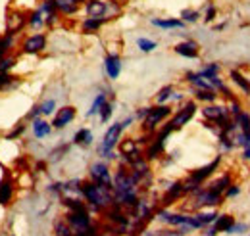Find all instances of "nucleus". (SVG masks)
I'll return each instance as SVG.
<instances>
[{"mask_svg":"<svg viewBox=\"0 0 250 236\" xmlns=\"http://www.w3.org/2000/svg\"><path fill=\"white\" fill-rule=\"evenodd\" d=\"M81 198L94 211L108 209V207L114 204L112 186H104V184H98V182H93V180L81 182Z\"/></svg>","mask_w":250,"mask_h":236,"instance_id":"f257e3e1","label":"nucleus"},{"mask_svg":"<svg viewBox=\"0 0 250 236\" xmlns=\"http://www.w3.org/2000/svg\"><path fill=\"white\" fill-rule=\"evenodd\" d=\"M124 131H125L124 121H118V123H114V125L108 127V131L104 133V137H102V140L98 144V156L100 157H104L108 161H112V159L118 157L116 156V146L120 144Z\"/></svg>","mask_w":250,"mask_h":236,"instance_id":"f03ea898","label":"nucleus"},{"mask_svg":"<svg viewBox=\"0 0 250 236\" xmlns=\"http://www.w3.org/2000/svg\"><path fill=\"white\" fill-rule=\"evenodd\" d=\"M219 163H221V156H218L212 163H208V165H204V167H200V169L190 171V175L183 180L185 194H192V192H196L198 188H202V184L216 173V169L219 167Z\"/></svg>","mask_w":250,"mask_h":236,"instance_id":"7ed1b4c3","label":"nucleus"},{"mask_svg":"<svg viewBox=\"0 0 250 236\" xmlns=\"http://www.w3.org/2000/svg\"><path fill=\"white\" fill-rule=\"evenodd\" d=\"M171 112H173V110H171L167 104H156V106H150L148 116L141 121V123H143V131H145V133H154L158 127H160L166 119L171 116Z\"/></svg>","mask_w":250,"mask_h":236,"instance_id":"20e7f679","label":"nucleus"},{"mask_svg":"<svg viewBox=\"0 0 250 236\" xmlns=\"http://www.w3.org/2000/svg\"><path fill=\"white\" fill-rule=\"evenodd\" d=\"M202 116H204L206 121H212L214 125H218L219 131L233 119L229 110H227V106H219V104H206L202 108Z\"/></svg>","mask_w":250,"mask_h":236,"instance_id":"39448f33","label":"nucleus"},{"mask_svg":"<svg viewBox=\"0 0 250 236\" xmlns=\"http://www.w3.org/2000/svg\"><path fill=\"white\" fill-rule=\"evenodd\" d=\"M196 110H198L196 100H188V102H185V104L175 112V116L171 118V121H169V125L173 127V131H179L181 127H185L188 121L194 118Z\"/></svg>","mask_w":250,"mask_h":236,"instance_id":"423d86ee","label":"nucleus"},{"mask_svg":"<svg viewBox=\"0 0 250 236\" xmlns=\"http://www.w3.org/2000/svg\"><path fill=\"white\" fill-rule=\"evenodd\" d=\"M65 221L69 223V227H71L75 233L93 227V219H91V213H89L87 207H85V209H77V211H67Z\"/></svg>","mask_w":250,"mask_h":236,"instance_id":"0eeeda50","label":"nucleus"},{"mask_svg":"<svg viewBox=\"0 0 250 236\" xmlns=\"http://www.w3.org/2000/svg\"><path fill=\"white\" fill-rule=\"evenodd\" d=\"M46 44H48L46 35L39 31V33H33L29 37H25V40L21 42V52L23 54H41V52H44Z\"/></svg>","mask_w":250,"mask_h":236,"instance_id":"6e6552de","label":"nucleus"},{"mask_svg":"<svg viewBox=\"0 0 250 236\" xmlns=\"http://www.w3.org/2000/svg\"><path fill=\"white\" fill-rule=\"evenodd\" d=\"M89 177L93 182L98 184H104V186H112V171H110V165L106 161H94L89 167Z\"/></svg>","mask_w":250,"mask_h":236,"instance_id":"1a4fd4ad","label":"nucleus"},{"mask_svg":"<svg viewBox=\"0 0 250 236\" xmlns=\"http://www.w3.org/2000/svg\"><path fill=\"white\" fill-rule=\"evenodd\" d=\"M27 25V14L21 10H12L6 16V35H20Z\"/></svg>","mask_w":250,"mask_h":236,"instance_id":"9d476101","label":"nucleus"},{"mask_svg":"<svg viewBox=\"0 0 250 236\" xmlns=\"http://www.w3.org/2000/svg\"><path fill=\"white\" fill-rule=\"evenodd\" d=\"M77 116V110L73 108V106H62L60 110H56V114H54V118H52V129H58V131H62L65 129L73 119Z\"/></svg>","mask_w":250,"mask_h":236,"instance_id":"9b49d317","label":"nucleus"},{"mask_svg":"<svg viewBox=\"0 0 250 236\" xmlns=\"http://www.w3.org/2000/svg\"><path fill=\"white\" fill-rule=\"evenodd\" d=\"M108 6L110 0H85L83 10L87 18H106L108 20Z\"/></svg>","mask_w":250,"mask_h":236,"instance_id":"f8f14e48","label":"nucleus"},{"mask_svg":"<svg viewBox=\"0 0 250 236\" xmlns=\"http://www.w3.org/2000/svg\"><path fill=\"white\" fill-rule=\"evenodd\" d=\"M104 71L110 81H116L122 75V58L118 52H108L104 58Z\"/></svg>","mask_w":250,"mask_h":236,"instance_id":"ddd939ff","label":"nucleus"},{"mask_svg":"<svg viewBox=\"0 0 250 236\" xmlns=\"http://www.w3.org/2000/svg\"><path fill=\"white\" fill-rule=\"evenodd\" d=\"M181 196H185V188H183V180H173L169 182V186H166V194L162 198V206L167 207L175 204Z\"/></svg>","mask_w":250,"mask_h":236,"instance_id":"4468645a","label":"nucleus"},{"mask_svg":"<svg viewBox=\"0 0 250 236\" xmlns=\"http://www.w3.org/2000/svg\"><path fill=\"white\" fill-rule=\"evenodd\" d=\"M118 146H120V156H122V159H124V165L129 161V159L141 156V144L137 142V138H125V140H120Z\"/></svg>","mask_w":250,"mask_h":236,"instance_id":"2eb2a0df","label":"nucleus"},{"mask_svg":"<svg viewBox=\"0 0 250 236\" xmlns=\"http://www.w3.org/2000/svg\"><path fill=\"white\" fill-rule=\"evenodd\" d=\"M39 8H41V12L44 14V23H46V27H54V25L60 21V12L56 10L54 0H41Z\"/></svg>","mask_w":250,"mask_h":236,"instance_id":"dca6fc26","label":"nucleus"},{"mask_svg":"<svg viewBox=\"0 0 250 236\" xmlns=\"http://www.w3.org/2000/svg\"><path fill=\"white\" fill-rule=\"evenodd\" d=\"M16 194V184L12 177H2L0 178V206H10Z\"/></svg>","mask_w":250,"mask_h":236,"instance_id":"f3484780","label":"nucleus"},{"mask_svg":"<svg viewBox=\"0 0 250 236\" xmlns=\"http://www.w3.org/2000/svg\"><path fill=\"white\" fill-rule=\"evenodd\" d=\"M175 54H179V56H183V58H188V59H194L198 58V54H200V46H198V42L196 40H183V42H179V44H175Z\"/></svg>","mask_w":250,"mask_h":236,"instance_id":"a211bd4d","label":"nucleus"},{"mask_svg":"<svg viewBox=\"0 0 250 236\" xmlns=\"http://www.w3.org/2000/svg\"><path fill=\"white\" fill-rule=\"evenodd\" d=\"M54 4L60 16H65V18H71L81 10V0H54Z\"/></svg>","mask_w":250,"mask_h":236,"instance_id":"6ab92c4d","label":"nucleus"},{"mask_svg":"<svg viewBox=\"0 0 250 236\" xmlns=\"http://www.w3.org/2000/svg\"><path fill=\"white\" fill-rule=\"evenodd\" d=\"M150 25H154L158 29H183L187 23L179 18H152Z\"/></svg>","mask_w":250,"mask_h":236,"instance_id":"aec40b11","label":"nucleus"},{"mask_svg":"<svg viewBox=\"0 0 250 236\" xmlns=\"http://www.w3.org/2000/svg\"><path fill=\"white\" fill-rule=\"evenodd\" d=\"M108 21L110 20H106V18H85L81 21V31L87 33V35H94V33H98V31L102 29Z\"/></svg>","mask_w":250,"mask_h":236,"instance_id":"412c9836","label":"nucleus"},{"mask_svg":"<svg viewBox=\"0 0 250 236\" xmlns=\"http://www.w3.org/2000/svg\"><path fill=\"white\" fill-rule=\"evenodd\" d=\"M27 27L31 31H35V33H39L42 27H46V23H44V14L41 12L39 6H37L33 12L27 14Z\"/></svg>","mask_w":250,"mask_h":236,"instance_id":"4be33fe9","label":"nucleus"},{"mask_svg":"<svg viewBox=\"0 0 250 236\" xmlns=\"http://www.w3.org/2000/svg\"><path fill=\"white\" fill-rule=\"evenodd\" d=\"M33 135H35V138H46L50 133H52V125L48 123V121H44L42 118H37L33 119Z\"/></svg>","mask_w":250,"mask_h":236,"instance_id":"5701e85b","label":"nucleus"},{"mask_svg":"<svg viewBox=\"0 0 250 236\" xmlns=\"http://www.w3.org/2000/svg\"><path fill=\"white\" fill-rule=\"evenodd\" d=\"M93 140H94L93 131H91V129H87V127L79 129V131L73 135V144H77V146L89 148L91 144H93Z\"/></svg>","mask_w":250,"mask_h":236,"instance_id":"b1692460","label":"nucleus"},{"mask_svg":"<svg viewBox=\"0 0 250 236\" xmlns=\"http://www.w3.org/2000/svg\"><path fill=\"white\" fill-rule=\"evenodd\" d=\"M233 184V180H231V175L229 173H225V175H221V177H218L216 180H212L210 184H208V188L210 190H214V192H218V194H223L229 186Z\"/></svg>","mask_w":250,"mask_h":236,"instance_id":"393cba45","label":"nucleus"},{"mask_svg":"<svg viewBox=\"0 0 250 236\" xmlns=\"http://www.w3.org/2000/svg\"><path fill=\"white\" fill-rule=\"evenodd\" d=\"M108 102V94L106 92H98L96 96H94L93 104H91V108H89V112H87V118H94V116H98L100 114V110H102V106Z\"/></svg>","mask_w":250,"mask_h":236,"instance_id":"a878e982","label":"nucleus"},{"mask_svg":"<svg viewBox=\"0 0 250 236\" xmlns=\"http://www.w3.org/2000/svg\"><path fill=\"white\" fill-rule=\"evenodd\" d=\"M235 223V219H233V215H227V213H221L216 217V221H214V227H216V231L218 233H227L229 229H231V225Z\"/></svg>","mask_w":250,"mask_h":236,"instance_id":"bb28decb","label":"nucleus"},{"mask_svg":"<svg viewBox=\"0 0 250 236\" xmlns=\"http://www.w3.org/2000/svg\"><path fill=\"white\" fill-rule=\"evenodd\" d=\"M188 233H185L183 229H160V231H143L141 236H187Z\"/></svg>","mask_w":250,"mask_h":236,"instance_id":"cd10ccee","label":"nucleus"},{"mask_svg":"<svg viewBox=\"0 0 250 236\" xmlns=\"http://www.w3.org/2000/svg\"><path fill=\"white\" fill-rule=\"evenodd\" d=\"M194 98H196V102H206V104H214V102L218 100V92H216V90L196 89V90H194Z\"/></svg>","mask_w":250,"mask_h":236,"instance_id":"c85d7f7f","label":"nucleus"},{"mask_svg":"<svg viewBox=\"0 0 250 236\" xmlns=\"http://www.w3.org/2000/svg\"><path fill=\"white\" fill-rule=\"evenodd\" d=\"M16 44V37L14 35H0V58L2 56H8V52L14 48Z\"/></svg>","mask_w":250,"mask_h":236,"instance_id":"c756f323","label":"nucleus"},{"mask_svg":"<svg viewBox=\"0 0 250 236\" xmlns=\"http://www.w3.org/2000/svg\"><path fill=\"white\" fill-rule=\"evenodd\" d=\"M194 215H196V219H198V221H200L204 227L214 225V221H216V217H218V213H216L212 207H208V211H200V209H198Z\"/></svg>","mask_w":250,"mask_h":236,"instance_id":"7c9ffc66","label":"nucleus"},{"mask_svg":"<svg viewBox=\"0 0 250 236\" xmlns=\"http://www.w3.org/2000/svg\"><path fill=\"white\" fill-rule=\"evenodd\" d=\"M156 46H158L156 40H152V39H148V37H139V39H137V48H139L141 52H145V54L154 52Z\"/></svg>","mask_w":250,"mask_h":236,"instance_id":"2f4dec72","label":"nucleus"},{"mask_svg":"<svg viewBox=\"0 0 250 236\" xmlns=\"http://www.w3.org/2000/svg\"><path fill=\"white\" fill-rule=\"evenodd\" d=\"M54 235L56 236H75V231L69 227V223L65 219H58L54 223Z\"/></svg>","mask_w":250,"mask_h":236,"instance_id":"473e14b6","label":"nucleus"},{"mask_svg":"<svg viewBox=\"0 0 250 236\" xmlns=\"http://www.w3.org/2000/svg\"><path fill=\"white\" fill-rule=\"evenodd\" d=\"M233 119H235L237 127H239V131H243V133L250 135V114L249 112H241L239 116H235Z\"/></svg>","mask_w":250,"mask_h":236,"instance_id":"72a5a7b5","label":"nucleus"},{"mask_svg":"<svg viewBox=\"0 0 250 236\" xmlns=\"http://www.w3.org/2000/svg\"><path fill=\"white\" fill-rule=\"evenodd\" d=\"M200 18H202V14H200L198 10H194V8H185V10H181V16H179V20H183L185 23H196Z\"/></svg>","mask_w":250,"mask_h":236,"instance_id":"f704fd0d","label":"nucleus"},{"mask_svg":"<svg viewBox=\"0 0 250 236\" xmlns=\"http://www.w3.org/2000/svg\"><path fill=\"white\" fill-rule=\"evenodd\" d=\"M198 75H200V77H204V79L216 77V75H219V63H216V61H212V63L204 65V67H202V69L198 71Z\"/></svg>","mask_w":250,"mask_h":236,"instance_id":"c9c22d12","label":"nucleus"},{"mask_svg":"<svg viewBox=\"0 0 250 236\" xmlns=\"http://www.w3.org/2000/svg\"><path fill=\"white\" fill-rule=\"evenodd\" d=\"M39 108H41V114H42L44 118H48V116L56 114V100H54V98H48V100L41 102Z\"/></svg>","mask_w":250,"mask_h":236,"instance_id":"e433bc0d","label":"nucleus"},{"mask_svg":"<svg viewBox=\"0 0 250 236\" xmlns=\"http://www.w3.org/2000/svg\"><path fill=\"white\" fill-rule=\"evenodd\" d=\"M173 90H175L173 89V85H166V87H162L156 94V104H166V102L171 98Z\"/></svg>","mask_w":250,"mask_h":236,"instance_id":"4c0bfd02","label":"nucleus"},{"mask_svg":"<svg viewBox=\"0 0 250 236\" xmlns=\"http://www.w3.org/2000/svg\"><path fill=\"white\" fill-rule=\"evenodd\" d=\"M231 79H233V83H237L247 94H250V83L245 79V75H241L239 71H231Z\"/></svg>","mask_w":250,"mask_h":236,"instance_id":"58836bf2","label":"nucleus"},{"mask_svg":"<svg viewBox=\"0 0 250 236\" xmlns=\"http://www.w3.org/2000/svg\"><path fill=\"white\" fill-rule=\"evenodd\" d=\"M67 150H69V146H67V144H62L60 148H54V150L50 152V157H48V161H50V163H56V161H60L63 156L67 154Z\"/></svg>","mask_w":250,"mask_h":236,"instance_id":"ea45409f","label":"nucleus"},{"mask_svg":"<svg viewBox=\"0 0 250 236\" xmlns=\"http://www.w3.org/2000/svg\"><path fill=\"white\" fill-rule=\"evenodd\" d=\"M112 114H114V104H112V102H106V104L102 106L100 114H98L100 123H108V121H110V118H112Z\"/></svg>","mask_w":250,"mask_h":236,"instance_id":"a19ab883","label":"nucleus"},{"mask_svg":"<svg viewBox=\"0 0 250 236\" xmlns=\"http://www.w3.org/2000/svg\"><path fill=\"white\" fill-rule=\"evenodd\" d=\"M216 16H218V10H216V6H214V4H208V6H206V10H204V16H202V20H204V23H212V21L216 20Z\"/></svg>","mask_w":250,"mask_h":236,"instance_id":"79ce46f5","label":"nucleus"},{"mask_svg":"<svg viewBox=\"0 0 250 236\" xmlns=\"http://www.w3.org/2000/svg\"><path fill=\"white\" fill-rule=\"evenodd\" d=\"M16 65V58L14 56H2L0 58V71H6V73H10V69Z\"/></svg>","mask_w":250,"mask_h":236,"instance_id":"37998d69","label":"nucleus"},{"mask_svg":"<svg viewBox=\"0 0 250 236\" xmlns=\"http://www.w3.org/2000/svg\"><path fill=\"white\" fill-rule=\"evenodd\" d=\"M14 79H16V77H12L10 73H6V71H0V90L6 89V87H10V85L14 83Z\"/></svg>","mask_w":250,"mask_h":236,"instance_id":"c03bdc74","label":"nucleus"},{"mask_svg":"<svg viewBox=\"0 0 250 236\" xmlns=\"http://www.w3.org/2000/svg\"><path fill=\"white\" fill-rule=\"evenodd\" d=\"M239 194H241V186H239V184H231V186L223 192V196H225V198H237Z\"/></svg>","mask_w":250,"mask_h":236,"instance_id":"a18cd8bd","label":"nucleus"},{"mask_svg":"<svg viewBox=\"0 0 250 236\" xmlns=\"http://www.w3.org/2000/svg\"><path fill=\"white\" fill-rule=\"evenodd\" d=\"M249 227L245 225V223H233L231 225V229L227 231V235H241V233H245Z\"/></svg>","mask_w":250,"mask_h":236,"instance_id":"49530a36","label":"nucleus"},{"mask_svg":"<svg viewBox=\"0 0 250 236\" xmlns=\"http://www.w3.org/2000/svg\"><path fill=\"white\" fill-rule=\"evenodd\" d=\"M23 131H25V125H18V127H16V129H14V131H12V133H10L6 138H8V140H12V138H18L20 135H23Z\"/></svg>","mask_w":250,"mask_h":236,"instance_id":"de8ad7c7","label":"nucleus"},{"mask_svg":"<svg viewBox=\"0 0 250 236\" xmlns=\"http://www.w3.org/2000/svg\"><path fill=\"white\" fill-rule=\"evenodd\" d=\"M75 236H98V233H96V229H94V227H89V229H85V231L75 233Z\"/></svg>","mask_w":250,"mask_h":236,"instance_id":"09e8293b","label":"nucleus"},{"mask_svg":"<svg viewBox=\"0 0 250 236\" xmlns=\"http://www.w3.org/2000/svg\"><path fill=\"white\" fill-rule=\"evenodd\" d=\"M27 118L31 119H37V118H42V114H41V108H39V106H33V110L31 112H29V116H27Z\"/></svg>","mask_w":250,"mask_h":236,"instance_id":"8fccbe9b","label":"nucleus"},{"mask_svg":"<svg viewBox=\"0 0 250 236\" xmlns=\"http://www.w3.org/2000/svg\"><path fill=\"white\" fill-rule=\"evenodd\" d=\"M202 236H218V231H216V227H214V225H208V227H206V231L202 233Z\"/></svg>","mask_w":250,"mask_h":236,"instance_id":"3c124183","label":"nucleus"},{"mask_svg":"<svg viewBox=\"0 0 250 236\" xmlns=\"http://www.w3.org/2000/svg\"><path fill=\"white\" fill-rule=\"evenodd\" d=\"M243 159H245V161H250V144L243 148Z\"/></svg>","mask_w":250,"mask_h":236,"instance_id":"603ef678","label":"nucleus"},{"mask_svg":"<svg viewBox=\"0 0 250 236\" xmlns=\"http://www.w3.org/2000/svg\"><path fill=\"white\" fill-rule=\"evenodd\" d=\"M169 100H171V102H179V100H183V94L173 90V94H171V98H169Z\"/></svg>","mask_w":250,"mask_h":236,"instance_id":"864d4df0","label":"nucleus"},{"mask_svg":"<svg viewBox=\"0 0 250 236\" xmlns=\"http://www.w3.org/2000/svg\"><path fill=\"white\" fill-rule=\"evenodd\" d=\"M227 27V23H219V25H216V31H221V29H225Z\"/></svg>","mask_w":250,"mask_h":236,"instance_id":"5fc2aeb1","label":"nucleus"},{"mask_svg":"<svg viewBox=\"0 0 250 236\" xmlns=\"http://www.w3.org/2000/svg\"><path fill=\"white\" fill-rule=\"evenodd\" d=\"M81 2H85V0H81Z\"/></svg>","mask_w":250,"mask_h":236,"instance_id":"6e6d98bb","label":"nucleus"}]
</instances>
